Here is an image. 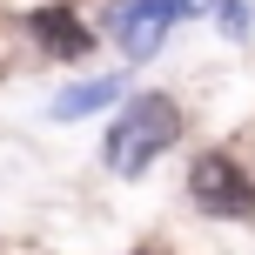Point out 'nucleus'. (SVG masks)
Masks as SVG:
<instances>
[{
  "instance_id": "nucleus-1",
  "label": "nucleus",
  "mask_w": 255,
  "mask_h": 255,
  "mask_svg": "<svg viewBox=\"0 0 255 255\" xmlns=\"http://www.w3.org/2000/svg\"><path fill=\"white\" fill-rule=\"evenodd\" d=\"M175 134H181V108L168 94H134L115 115V128H108V168L115 175H141V168H154L175 148Z\"/></svg>"
},
{
  "instance_id": "nucleus-2",
  "label": "nucleus",
  "mask_w": 255,
  "mask_h": 255,
  "mask_svg": "<svg viewBox=\"0 0 255 255\" xmlns=\"http://www.w3.org/2000/svg\"><path fill=\"white\" fill-rule=\"evenodd\" d=\"M188 202L202 208V215H249L255 208V181L229 154H202V161L188 168Z\"/></svg>"
},
{
  "instance_id": "nucleus-3",
  "label": "nucleus",
  "mask_w": 255,
  "mask_h": 255,
  "mask_svg": "<svg viewBox=\"0 0 255 255\" xmlns=\"http://www.w3.org/2000/svg\"><path fill=\"white\" fill-rule=\"evenodd\" d=\"M195 7H202V0H121L115 7V34H121V47L134 54V61H148V54L168 40V27L188 20Z\"/></svg>"
},
{
  "instance_id": "nucleus-4",
  "label": "nucleus",
  "mask_w": 255,
  "mask_h": 255,
  "mask_svg": "<svg viewBox=\"0 0 255 255\" xmlns=\"http://www.w3.org/2000/svg\"><path fill=\"white\" fill-rule=\"evenodd\" d=\"M34 34H40L47 54H88V47H94L88 27H81L74 13H34Z\"/></svg>"
},
{
  "instance_id": "nucleus-5",
  "label": "nucleus",
  "mask_w": 255,
  "mask_h": 255,
  "mask_svg": "<svg viewBox=\"0 0 255 255\" xmlns=\"http://www.w3.org/2000/svg\"><path fill=\"white\" fill-rule=\"evenodd\" d=\"M121 94V81H81V88H67L61 101H54V121H81V115H94V108H108Z\"/></svg>"
}]
</instances>
